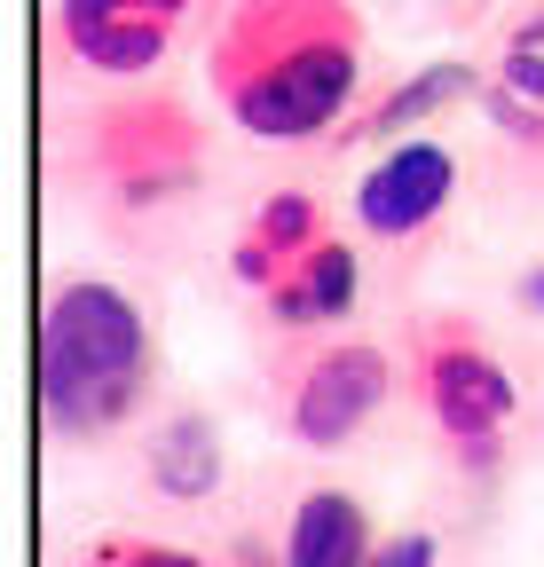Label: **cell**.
I'll return each instance as SVG.
<instances>
[{
    "label": "cell",
    "instance_id": "6da1fadb",
    "mask_svg": "<svg viewBox=\"0 0 544 567\" xmlns=\"http://www.w3.org/2000/svg\"><path fill=\"white\" fill-rule=\"evenodd\" d=\"M371 32L356 0H229L206 80L214 111L253 142H324L356 118Z\"/></svg>",
    "mask_w": 544,
    "mask_h": 567
},
{
    "label": "cell",
    "instance_id": "7a4b0ae2",
    "mask_svg": "<svg viewBox=\"0 0 544 567\" xmlns=\"http://www.w3.org/2000/svg\"><path fill=\"white\" fill-rule=\"evenodd\" d=\"M158 386V323L111 276H63L40 308V425L55 450H103Z\"/></svg>",
    "mask_w": 544,
    "mask_h": 567
},
{
    "label": "cell",
    "instance_id": "3957f363",
    "mask_svg": "<svg viewBox=\"0 0 544 567\" xmlns=\"http://www.w3.org/2000/svg\"><path fill=\"white\" fill-rule=\"evenodd\" d=\"M72 158L111 221H158L206 189V126L174 87H143L95 103L72 134Z\"/></svg>",
    "mask_w": 544,
    "mask_h": 567
},
{
    "label": "cell",
    "instance_id": "277c9868",
    "mask_svg": "<svg viewBox=\"0 0 544 567\" xmlns=\"http://www.w3.org/2000/svg\"><path fill=\"white\" fill-rule=\"evenodd\" d=\"M411 386H419V402L434 417L442 450L473 481H490L505 465V434H513V410H521V386L497 363V347L465 316H419V331H411Z\"/></svg>",
    "mask_w": 544,
    "mask_h": 567
},
{
    "label": "cell",
    "instance_id": "5b68a950",
    "mask_svg": "<svg viewBox=\"0 0 544 567\" xmlns=\"http://www.w3.org/2000/svg\"><path fill=\"white\" fill-rule=\"evenodd\" d=\"M387 394H394V354L379 339H324L285 371L277 417H285V434L300 450L324 457V450H348L387 410Z\"/></svg>",
    "mask_w": 544,
    "mask_h": 567
},
{
    "label": "cell",
    "instance_id": "8992f818",
    "mask_svg": "<svg viewBox=\"0 0 544 567\" xmlns=\"http://www.w3.org/2000/svg\"><path fill=\"white\" fill-rule=\"evenodd\" d=\"M197 0H55L48 40L63 71H88V80H151L174 55L182 24Z\"/></svg>",
    "mask_w": 544,
    "mask_h": 567
},
{
    "label": "cell",
    "instance_id": "52a82bcc",
    "mask_svg": "<svg viewBox=\"0 0 544 567\" xmlns=\"http://www.w3.org/2000/svg\"><path fill=\"white\" fill-rule=\"evenodd\" d=\"M458 197V158L434 134H402L363 166L356 182V229L371 245H419Z\"/></svg>",
    "mask_w": 544,
    "mask_h": 567
},
{
    "label": "cell",
    "instance_id": "ba28073f",
    "mask_svg": "<svg viewBox=\"0 0 544 567\" xmlns=\"http://www.w3.org/2000/svg\"><path fill=\"white\" fill-rule=\"evenodd\" d=\"M143 481L158 505H214L222 481H229V442H222V417L214 410H166L151 434H143Z\"/></svg>",
    "mask_w": 544,
    "mask_h": 567
},
{
    "label": "cell",
    "instance_id": "9c48e42d",
    "mask_svg": "<svg viewBox=\"0 0 544 567\" xmlns=\"http://www.w3.org/2000/svg\"><path fill=\"white\" fill-rule=\"evenodd\" d=\"M356 300H363V252L348 237H324L316 252H300L260 292V308H268L277 331H339V323L356 316Z\"/></svg>",
    "mask_w": 544,
    "mask_h": 567
},
{
    "label": "cell",
    "instance_id": "30bf717a",
    "mask_svg": "<svg viewBox=\"0 0 544 567\" xmlns=\"http://www.w3.org/2000/svg\"><path fill=\"white\" fill-rule=\"evenodd\" d=\"M379 551V528H371V505L339 481H316L292 496L285 513V536H277V567H363Z\"/></svg>",
    "mask_w": 544,
    "mask_h": 567
},
{
    "label": "cell",
    "instance_id": "8fae6325",
    "mask_svg": "<svg viewBox=\"0 0 544 567\" xmlns=\"http://www.w3.org/2000/svg\"><path fill=\"white\" fill-rule=\"evenodd\" d=\"M331 229H324V205H316V189H268L260 205H253V221H245V237L229 245V276L245 284V292H268L300 252H316Z\"/></svg>",
    "mask_w": 544,
    "mask_h": 567
},
{
    "label": "cell",
    "instance_id": "7c38bea8",
    "mask_svg": "<svg viewBox=\"0 0 544 567\" xmlns=\"http://www.w3.org/2000/svg\"><path fill=\"white\" fill-rule=\"evenodd\" d=\"M482 87H490V80H482V63L434 55V63H419V71H402V80H394L379 103H363L348 126H339V142H402V126H427V118L458 111L465 95H482Z\"/></svg>",
    "mask_w": 544,
    "mask_h": 567
},
{
    "label": "cell",
    "instance_id": "4fadbf2b",
    "mask_svg": "<svg viewBox=\"0 0 544 567\" xmlns=\"http://www.w3.org/2000/svg\"><path fill=\"white\" fill-rule=\"evenodd\" d=\"M72 567H229V559L197 551V544H166V536H126V528H111V536L80 544Z\"/></svg>",
    "mask_w": 544,
    "mask_h": 567
},
{
    "label": "cell",
    "instance_id": "5bb4252c",
    "mask_svg": "<svg viewBox=\"0 0 544 567\" xmlns=\"http://www.w3.org/2000/svg\"><path fill=\"white\" fill-rule=\"evenodd\" d=\"M473 103H482V111H490V126H497V134L513 142V151H536V158H544V103H528V95H513L505 80H490V87H482V95H473Z\"/></svg>",
    "mask_w": 544,
    "mask_h": 567
},
{
    "label": "cell",
    "instance_id": "9a60e30c",
    "mask_svg": "<svg viewBox=\"0 0 544 567\" xmlns=\"http://www.w3.org/2000/svg\"><path fill=\"white\" fill-rule=\"evenodd\" d=\"M363 567H442V536L434 528H394V536H379V551Z\"/></svg>",
    "mask_w": 544,
    "mask_h": 567
},
{
    "label": "cell",
    "instance_id": "2e32d148",
    "mask_svg": "<svg viewBox=\"0 0 544 567\" xmlns=\"http://www.w3.org/2000/svg\"><path fill=\"white\" fill-rule=\"evenodd\" d=\"M490 80H505L513 95H528V103H544V48H505L497 55V71Z\"/></svg>",
    "mask_w": 544,
    "mask_h": 567
},
{
    "label": "cell",
    "instance_id": "e0dca14e",
    "mask_svg": "<svg viewBox=\"0 0 544 567\" xmlns=\"http://www.w3.org/2000/svg\"><path fill=\"white\" fill-rule=\"evenodd\" d=\"M513 308H521L528 323H544V260H528V268L513 276Z\"/></svg>",
    "mask_w": 544,
    "mask_h": 567
},
{
    "label": "cell",
    "instance_id": "ac0fdd59",
    "mask_svg": "<svg viewBox=\"0 0 544 567\" xmlns=\"http://www.w3.org/2000/svg\"><path fill=\"white\" fill-rule=\"evenodd\" d=\"M505 48H544V0H528V9L513 17V32H505Z\"/></svg>",
    "mask_w": 544,
    "mask_h": 567
}]
</instances>
